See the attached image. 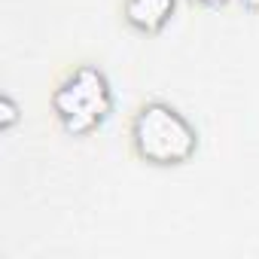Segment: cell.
<instances>
[{"mask_svg": "<svg viewBox=\"0 0 259 259\" xmlns=\"http://www.w3.org/2000/svg\"><path fill=\"white\" fill-rule=\"evenodd\" d=\"M241 4H244L247 10H259V0H241Z\"/></svg>", "mask_w": 259, "mask_h": 259, "instance_id": "obj_6", "label": "cell"}, {"mask_svg": "<svg viewBox=\"0 0 259 259\" xmlns=\"http://www.w3.org/2000/svg\"><path fill=\"white\" fill-rule=\"evenodd\" d=\"M174 7H177V0H125L122 16L141 34H159L171 22Z\"/></svg>", "mask_w": 259, "mask_h": 259, "instance_id": "obj_3", "label": "cell"}, {"mask_svg": "<svg viewBox=\"0 0 259 259\" xmlns=\"http://www.w3.org/2000/svg\"><path fill=\"white\" fill-rule=\"evenodd\" d=\"M0 107H4V128H13V122H16V104H13V98H4Z\"/></svg>", "mask_w": 259, "mask_h": 259, "instance_id": "obj_4", "label": "cell"}, {"mask_svg": "<svg viewBox=\"0 0 259 259\" xmlns=\"http://www.w3.org/2000/svg\"><path fill=\"white\" fill-rule=\"evenodd\" d=\"M132 147L135 153L159 168L183 165L195 156L198 135L189 119L165 101H147L132 119Z\"/></svg>", "mask_w": 259, "mask_h": 259, "instance_id": "obj_1", "label": "cell"}, {"mask_svg": "<svg viewBox=\"0 0 259 259\" xmlns=\"http://www.w3.org/2000/svg\"><path fill=\"white\" fill-rule=\"evenodd\" d=\"M110 110H113L110 82L92 64L73 67L52 92V113H55L58 125L73 138L98 132L107 122Z\"/></svg>", "mask_w": 259, "mask_h": 259, "instance_id": "obj_2", "label": "cell"}, {"mask_svg": "<svg viewBox=\"0 0 259 259\" xmlns=\"http://www.w3.org/2000/svg\"><path fill=\"white\" fill-rule=\"evenodd\" d=\"M189 4H198V7H223L229 0H189Z\"/></svg>", "mask_w": 259, "mask_h": 259, "instance_id": "obj_5", "label": "cell"}]
</instances>
